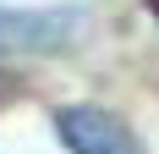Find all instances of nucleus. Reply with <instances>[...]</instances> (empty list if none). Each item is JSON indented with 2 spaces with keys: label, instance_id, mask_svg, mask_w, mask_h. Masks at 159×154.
I'll return each mask as SVG.
<instances>
[{
  "label": "nucleus",
  "instance_id": "obj_1",
  "mask_svg": "<svg viewBox=\"0 0 159 154\" xmlns=\"http://www.w3.org/2000/svg\"><path fill=\"white\" fill-rule=\"evenodd\" d=\"M55 138L71 154H143L137 132L104 105H61L55 110Z\"/></svg>",
  "mask_w": 159,
  "mask_h": 154
},
{
  "label": "nucleus",
  "instance_id": "obj_2",
  "mask_svg": "<svg viewBox=\"0 0 159 154\" xmlns=\"http://www.w3.org/2000/svg\"><path fill=\"white\" fill-rule=\"evenodd\" d=\"M71 22L77 11H0V50H28V55L61 50L71 39Z\"/></svg>",
  "mask_w": 159,
  "mask_h": 154
},
{
  "label": "nucleus",
  "instance_id": "obj_3",
  "mask_svg": "<svg viewBox=\"0 0 159 154\" xmlns=\"http://www.w3.org/2000/svg\"><path fill=\"white\" fill-rule=\"evenodd\" d=\"M16 94H22V83H16V72H6V66H0V105H11Z\"/></svg>",
  "mask_w": 159,
  "mask_h": 154
}]
</instances>
